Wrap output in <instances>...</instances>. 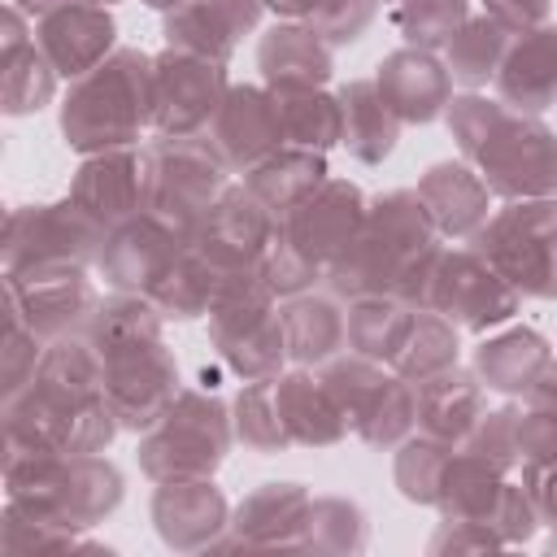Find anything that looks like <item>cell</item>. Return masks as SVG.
Wrapping results in <instances>:
<instances>
[{
	"mask_svg": "<svg viewBox=\"0 0 557 557\" xmlns=\"http://www.w3.org/2000/svg\"><path fill=\"white\" fill-rule=\"evenodd\" d=\"M496 91L518 113H540L557 100V26H535L509 39Z\"/></svg>",
	"mask_w": 557,
	"mask_h": 557,
	"instance_id": "603a6c76",
	"label": "cell"
},
{
	"mask_svg": "<svg viewBox=\"0 0 557 557\" xmlns=\"http://www.w3.org/2000/svg\"><path fill=\"white\" fill-rule=\"evenodd\" d=\"M444 113L461 157L483 174L492 196L500 200L557 196V135L535 113H518L505 100H487L474 91L453 96Z\"/></svg>",
	"mask_w": 557,
	"mask_h": 557,
	"instance_id": "3957f363",
	"label": "cell"
},
{
	"mask_svg": "<svg viewBox=\"0 0 557 557\" xmlns=\"http://www.w3.org/2000/svg\"><path fill=\"white\" fill-rule=\"evenodd\" d=\"M218 278H222V270H213V265L187 244V252H183V257L170 265V274L157 283L152 305L161 309V318H178V322L200 318V313H209V305H213Z\"/></svg>",
	"mask_w": 557,
	"mask_h": 557,
	"instance_id": "8d00e7d4",
	"label": "cell"
},
{
	"mask_svg": "<svg viewBox=\"0 0 557 557\" xmlns=\"http://www.w3.org/2000/svg\"><path fill=\"white\" fill-rule=\"evenodd\" d=\"M191 239H183L174 226H165L157 213L139 209L135 218L117 222L104 244H100V274L117 287V292H139V296H152L157 283L170 274V265L187 252Z\"/></svg>",
	"mask_w": 557,
	"mask_h": 557,
	"instance_id": "2e32d148",
	"label": "cell"
},
{
	"mask_svg": "<svg viewBox=\"0 0 557 557\" xmlns=\"http://www.w3.org/2000/svg\"><path fill=\"white\" fill-rule=\"evenodd\" d=\"M274 405H278V418H283V431L292 444L326 448V444H339L348 435V418L339 413L322 374L296 370V374L274 379Z\"/></svg>",
	"mask_w": 557,
	"mask_h": 557,
	"instance_id": "83f0119b",
	"label": "cell"
},
{
	"mask_svg": "<svg viewBox=\"0 0 557 557\" xmlns=\"http://www.w3.org/2000/svg\"><path fill=\"white\" fill-rule=\"evenodd\" d=\"M326 178H331V174H326L322 152L287 144V148H278L274 157H265L261 165H252V170L244 174V187H248L261 205H270L274 218H283V213L296 209L305 196H313Z\"/></svg>",
	"mask_w": 557,
	"mask_h": 557,
	"instance_id": "1f68e13d",
	"label": "cell"
},
{
	"mask_svg": "<svg viewBox=\"0 0 557 557\" xmlns=\"http://www.w3.org/2000/svg\"><path fill=\"white\" fill-rule=\"evenodd\" d=\"M265 0H248V4H226V0H183L178 9H170L165 17V44L183 48V52H200L213 61H226L239 44L244 30L257 26Z\"/></svg>",
	"mask_w": 557,
	"mask_h": 557,
	"instance_id": "cb8c5ba5",
	"label": "cell"
},
{
	"mask_svg": "<svg viewBox=\"0 0 557 557\" xmlns=\"http://www.w3.org/2000/svg\"><path fill=\"white\" fill-rule=\"evenodd\" d=\"M466 17H470L466 0H400L396 13H392V22L405 35V44L409 48H426V52L448 48V39L466 26Z\"/></svg>",
	"mask_w": 557,
	"mask_h": 557,
	"instance_id": "ab89813d",
	"label": "cell"
},
{
	"mask_svg": "<svg viewBox=\"0 0 557 557\" xmlns=\"http://www.w3.org/2000/svg\"><path fill=\"white\" fill-rule=\"evenodd\" d=\"M144 4H152V9H178L183 0H144Z\"/></svg>",
	"mask_w": 557,
	"mask_h": 557,
	"instance_id": "f907efd6",
	"label": "cell"
},
{
	"mask_svg": "<svg viewBox=\"0 0 557 557\" xmlns=\"http://www.w3.org/2000/svg\"><path fill=\"white\" fill-rule=\"evenodd\" d=\"M274 287L261 265L226 270L218 278L213 305H209V339L231 374L244 383L278 379V366L287 357L283 318L274 313Z\"/></svg>",
	"mask_w": 557,
	"mask_h": 557,
	"instance_id": "8992f818",
	"label": "cell"
},
{
	"mask_svg": "<svg viewBox=\"0 0 557 557\" xmlns=\"http://www.w3.org/2000/svg\"><path fill=\"white\" fill-rule=\"evenodd\" d=\"M418 426V405H413V383L400 374H387L379 400L370 405V413L361 418L357 435L374 448H400Z\"/></svg>",
	"mask_w": 557,
	"mask_h": 557,
	"instance_id": "60d3db41",
	"label": "cell"
},
{
	"mask_svg": "<svg viewBox=\"0 0 557 557\" xmlns=\"http://www.w3.org/2000/svg\"><path fill=\"white\" fill-rule=\"evenodd\" d=\"M152 522L170 548H209L226 527V500L209 479H170L152 496Z\"/></svg>",
	"mask_w": 557,
	"mask_h": 557,
	"instance_id": "44dd1931",
	"label": "cell"
},
{
	"mask_svg": "<svg viewBox=\"0 0 557 557\" xmlns=\"http://www.w3.org/2000/svg\"><path fill=\"white\" fill-rule=\"evenodd\" d=\"M274 104H278V117H283L287 144L326 152L331 144L344 139L339 96H326L322 87H287V91H274Z\"/></svg>",
	"mask_w": 557,
	"mask_h": 557,
	"instance_id": "e575fe53",
	"label": "cell"
},
{
	"mask_svg": "<svg viewBox=\"0 0 557 557\" xmlns=\"http://www.w3.org/2000/svg\"><path fill=\"white\" fill-rule=\"evenodd\" d=\"M205 135L226 161V170H244V174L265 157H274L278 148H287L283 117L270 87H231Z\"/></svg>",
	"mask_w": 557,
	"mask_h": 557,
	"instance_id": "e0dca14e",
	"label": "cell"
},
{
	"mask_svg": "<svg viewBox=\"0 0 557 557\" xmlns=\"http://www.w3.org/2000/svg\"><path fill=\"white\" fill-rule=\"evenodd\" d=\"M483 13H487L492 22H500L509 35H522V30L544 26L548 0H483Z\"/></svg>",
	"mask_w": 557,
	"mask_h": 557,
	"instance_id": "bcb514c9",
	"label": "cell"
},
{
	"mask_svg": "<svg viewBox=\"0 0 557 557\" xmlns=\"http://www.w3.org/2000/svg\"><path fill=\"white\" fill-rule=\"evenodd\" d=\"M109 226L70 196L61 205H22L4 226V274L35 265H87L100 257Z\"/></svg>",
	"mask_w": 557,
	"mask_h": 557,
	"instance_id": "30bf717a",
	"label": "cell"
},
{
	"mask_svg": "<svg viewBox=\"0 0 557 557\" xmlns=\"http://www.w3.org/2000/svg\"><path fill=\"white\" fill-rule=\"evenodd\" d=\"M44 339L17 318V313H4V348H0V379H4V400L9 396H17L26 383H30V374H35V366H39V357H44Z\"/></svg>",
	"mask_w": 557,
	"mask_h": 557,
	"instance_id": "ee69618b",
	"label": "cell"
},
{
	"mask_svg": "<svg viewBox=\"0 0 557 557\" xmlns=\"http://www.w3.org/2000/svg\"><path fill=\"white\" fill-rule=\"evenodd\" d=\"M413 318H418V309H409L396 296H361L348 309V348L370 361L392 366L413 331Z\"/></svg>",
	"mask_w": 557,
	"mask_h": 557,
	"instance_id": "836d02e7",
	"label": "cell"
},
{
	"mask_svg": "<svg viewBox=\"0 0 557 557\" xmlns=\"http://www.w3.org/2000/svg\"><path fill=\"white\" fill-rule=\"evenodd\" d=\"M283 339L287 357L300 366H322L348 344V313L331 296H292L283 309Z\"/></svg>",
	"mask_w": 557,
	"mask_h": 557,
	"instance_id": "d6a6232c",
	"label": "cell"
},
{
	"mask_svg": "<svg viewBox=\"0 0 557 557\" xmlns=\"http://www.w3.org/2000/svg\"><path fill=\"white\" fill-rule=\"evenodd\" d=\"M527 405H544V409H557V361H548V370L535 379V387L527 392Z\"/></svg>",
	"mask_w": 557,
	"mask_h": 557,
	"instance_id": "c3c4849f",
	"label": "cell"
},
{
	"mask_svg": "<svg viewBox=\"0 0 557 557\" xmlns=\"http://www.w3.org/2000/svg\"><path fill=\"white\" fill-rule=\"evenodd\" d=\"M144 126H152V57L135 48H122L74 78L61 104V135L87 157L131 148Z\"/></svg>",
	"mask_w": 557,
	"mask_h": 557,
	"instance_id": "277c9868",
	"label": "cell"
},
{
	"mask_svg": "<svg viewBox=\"0 0 557 557\" xmlns=\"http://www.w3.org/2000/svg\"><path fill=\"white\" fill-rule=\"evenodd\" d=\"M418 196L426 205V213L435 218L440 235L453 239H474L479 226L492 218V187L483 183V174L470 161H435L422 178H418Z\"/></svg>",
	"mask_w": 557,
	"mask_h": 557,
	"instance_id": "7402d4cb",
	"label": "cell"
},
{
	"mask_svg": "<svg viewBox=\"0 0 557 557\" xmlns=\"http://www.w3.org/2000/svg\"><path fill=\"white\" fill-rule=\"evenodd\" d=\"M226 61L165 48L152 57V131L157 135H205L226 100Z\"/></svg>",
	"mask_w": 557,
	"mask_h": 557,
	"instance_id": "4fadbf2b",
	"label": "cell"
},
{
	"mask_svg": "<svg viewBox=\"0 0 557 557\" xmlns=\"http://www.w3.org/2000/svg\"><path fill=\"white\" fill-rule=\"evenodd\" d=\"M339 109H344V139H339V144H348V152H352L357 161L379 165V161L396 148L405 122L387 109V100L379 96L374 78H352V83H344V87H339Z\"/></svg>",
	"mask_w": 557,
	"mask_h": 557,
	"instance_id": "4dcf8cb0",
	"label": "cell"
},
{
	"mask_svg": "<svg viewBox=\"0 0 557 557\" xmlns=\"http://www.w3.org/2000/svg\"><path fill=\"white\" fill-rule=\"evenodd\" d=\"M226 174L209 135H157L144 148V209L191 239L209 205L226 191Z\"/></svg>",
	"mask_w": 557,
	"mask_h": 557,
	"instance_id": "52a82bcc",
	"label": "cell"
},
{
	"mask_svg": "<svg viewBox=\"0 0 557 557\" xmlns=\"http://www.w3.org/2000/svg\"><path fill=\"white\" fill-rule=\"evenodd\" d=\"M509 30L500 22H492L487 13L479 17H466V26L448 39V74L453 83H466V87H483L487 78H496L500 61H505V48H509Z\"/></svg>",
	"mask_w": 557,
	"mask_h": 557,
	"instance_id": "d590c367",
	"label": "cell"
},
{
	"mask_svg": "<svg viewBox=\"0 0 557 557\" xmlns=\"http://www.w3.org/2000/svg\"><path fill=\"white\" fill-rule=\"evenodd\" d=\"M274 231H278V218L270 205H261L248 187H226L209 213L200 218L196 235H191V248L213 265V270H248V265H261L270 244H274Z\"/></svg>",
	"mask_w": 557,
	"mask_h": 557,
	"instance_id": "9a60e30c",
	"label": "cell"
},
{
	"mask_svg": "<svg viewBox=\"0 0 557 557\" xmlns=\"http://www.w3.org/2000/svg\"><path fill=\"white\" fill-rule=\"evenodd\" d=\"M96 352L104 366V396L113 418L131 431H148L178 396V366L161 344V335L96 348Z\"/></svg>",
	"mask_w": 557,
	"mask_h": 557,
	"instance_id": "7c38bea8",
	"label": "cell"
},
{
	"mask_svg": "<svg viewBox=\"0 0 557 557\" xmlns=\"http://www.w3.org/2000/svg\"><path fill=\"white\" fill-rule=\"evenodd\" d=\"M522 292L479 252V248H440V261L431 270L426 309L444 313L461 331H487L518 313Z\"/></svg>",
	"mask_w": 557,
	"mask_h": 557,
	"instance_id": "8fae6325",
	"label": "cell"
},
{
	"mask_svg": "<svg viewBox=\"0 0 557 557\" xmlns=\"http://www.w3.org/2000/svg\"><path fill=\"white\" fill-rule=\"evenodd\" d=\"M122 422L104 396V366L91 339H52L30 383L4 400L9 453H100Z\"/></svg>",
	"mask_w": 557,
	"mask_h": 557,
	"instance_id": "6da1fadb",
	"label": "cell"
},
{
	"mask_svg": "<svg viewBox=\"0 0 557 557\" xmlns=\"http://www.w3.org/2000/svg\"><path fill=\"white\" fill-rule=\"evenodd\" d=\"M361 222L366 196L344 178H326L313 196H305L296 209L278 218L274 244L261 261L270 287L278 296H300L305 287H313L331 270V261L352 244Z\"/></svg>",
	"mask_w": 557,
	"mask_h": 557,
	"instance_id": "5b68a950",
	"label": "cell"
},
{
	"mask_svg": "<svg viewBox=\"0 0 557 557\" xmlns=\"http://www.w3.org/2000/svg\"><path fill=\"white\" fill-rule=\"evenodd\" d=\"M235 440L252 453H278L287 448V431H283V418H278V405H274V379H261V383H244V392L235 396Z\"/></svg>",
	"mask_w": 557,
	"mask_h": 557,
	"instance_id": "f35d334b",
	"label": "cell"
},
{
	"mask_svg": "<svg viewBox=\"0 0 557 557\" xmlns=\"http://www.w3.org/2000/svg\"><path fill=\"white\" fill-rule=\"evenodd\" d=\"M226 4H248V0H226Z\"/></svg>",
	"mask_w": 557,
	"mask_h": 557,
	"instance_id": "f5cc1de1",
	"label": "cell"
},
{
	"mask_svg": "<svg viewBox=\"0 0 557 557\" xmlns=\"http://www.w3.org/2000/svg\"><path fill=\"white\" fill-rule=\"evenodd\" d=\"M374 87L400 122H435L453 100V74L426 48H400L383 57Z\"/></svg>",
	"mask_w": 557,
	"mask_h": 557,
	"instance_id": "ffe728a7",
	"label": "cell"
},
{
	"mask_svg": "<svg viewBox=\"0 0 557 557\" xmlns=\"http://www.w3.org/2000/svg\"><path fill=\"white\" fill-rule=\"evenodd\" d=\"M70 200L83 205L96 222H104L109 231L126 218H135L144 209V152L139 148H109V152H91L74 183H70Z\"/></svg>",
	"mask_w": 557,
	"mask_h": 557,
	"instance_id": "d6986e66",
	"label": "cell"
},
{
	"mask_svg": "<svg viewBox=\"0 0 557 557\" xmlns=\"http://www.w3.org/2000/svg\"><path fill=\"white\" fill-rule=\"evenodd\" d=\"M231 418L205 392H178L174 405L139 440V470L157 483L209 479L231 448Z\"/></svg>",
	"mask_w": 557,
	"mask_h": 557,
	"instance_id": "ba28073f",
	"label": "cell"
},
{
	"mask_svg": "<svg viewBox=\"0 0 557 557\" xmlns=\"http://www.w3.org/2000/svg\"><path fill=\"white\" fill-rule=\"evenodd\" d=\"M309 492L300 483H265L235 509V540L231 544H278L305 548L309 531Z\"/></svg>",
	"mask_w": 557,
	"mask_h": 557,
	"instance_id": "484cf974",
	"label": "cell"
},
{
	"mask_svg": "<svg viewBox=\"0 0 557 557\" xmlns=\"http://www.w3.org/2000/svg\"><path fill=\"white\" fill-rule=\"evenodd\" d=\"M57 91V70L52 61L39 52L35 39H26L22 30V9L9 4L4 13V57H0V104L9 117L35 113L52 100Z\"/></svg>",
	"mask_w": 557,
	"mask_h": 557,
	"instance_id": "4316f807",
	"label": "cell"
},
{
	"mask_svg": "<svg viewBox=\"0 0 557 557\" xmlns=\"http://www.w3.org/2000/svg\"><path fill=\"white\" fill-rule=\"evenodd\" d=\"M518 453L522 461H557V409L531 405L518 413Z\"/></svg>",
	"mask_w": 557,
	"mask_h": 557,
	"instance_id": "f6af8a7d",
	"label": "cell"
},
{
	"mask_svg": "<svg viewBox=\"0 0 557 557\" xmlns=\"http://www.w3.org/2000/svg\"><path fill=\"white\" fill-rule=\"evenodd\" d=\"M91 4H113V0H91Z\"/></svg>",
	"mask_w": 557,
	"mask_h": 557,
	"instance_id": "816d5d0a",
	"label": "cell"
},
{
	"mask_svg": "<svg viewBox=\"0 0 557 557\" xmlns=\"http://www.w3.org/2000/svg\"><path fill=\"white\" fill-rule=\"evenodd\" d=\"M265 4H270L278 17H287V22H305V26H309L331 0H265Z\"/></svg>",
	"mask_w": 557,
	"mask_h": 557,
	"instance_id": "7dc6e473",
	"label": "cell"
},
{
	"mask_svg": "<svg viewBox=\"0 0 557 557\" xmlns=\"http://www.w3.org/2000/svg\"><path fill=\"white\" fill-rule=\"evenodd\" d=\"M113 35H117V26H113L109 9L91 4V0L61 4L48 17H39V26H35V44L61 78H83L104 57H113Z\"/></svg>",
	"mask_w": 557,
	"mask_h": 557,
	"instance_id": "ac0fdd59",
	"label": "cell"
},
{
	"mask_svg": "<svg viewBox=\"0 0 557 557\" xmlns=\"http://www.w3.org/2000/svg\"><path fill=\"white\" fill-rule=\"evenodd\" d=\"M257 65L265 74L270 91H287V87H322L331 78V44H322L305 22H283L274 26L261 48H257Z\"/></svg>",
	"mask_w": 557,
	"mask_h": 557,
	"instance_id": "f546056e",
	"label": "cell"
},
{
	"mask_svg": "<svg viewBox=\"0 0 557 557\" xmlns=\"http://www.w3.org/2000/svg\"><path fill=\"white\" fill-rule=\"evenodd\" d=\"M448 461H453V444L431 440V435L405 440L400 453H396V487L409 500H418V505H435L440 500V487H444Z\"/></svg>",
	"mask_w": 557,
	"mask_h": 557,
	"instance_id": "b9f144b4",
	"label": "cell"
},
{
	"mask_svg": "<svg viewBox=\"0 0 557 557\" xmlns=\"http://www.w3.org/2000/svg\"><path fill=\"white\" fill-rule=\"evenodd\" d=\"M474 248L522 296L553 300L557 296V196L509 200L479 226Z\"/></svg>",
	"mask_w": 557,
	"mask_h": 557,
	"instance_id": "9c48e42d",
	"label": "cell"
},
{
	"mask_svg": "<svg viewBox=\"0 0 557 557\" xmlns=\"http://www.w3.org/2000/svg\"><path fill=\"white\" fill-rule=\"evenodd\" d=\"M22 13H35V17H48L52 9H61V4H74V0H13Z\"/></svg>",
	"mask_w": 557,
	"mask_h": 557,
	"instance_id": "681fc988",
	"label": "cell"
},
{
	"mask_svg": "<svg viewBox=\"0 0 557 557\" xmlns=\"http://www.w3.org/2000/svg\"><path fill=\"white\" fill-rule=\"evenodd\" d=\"M440 226L418 191H387L366 209L352 244L331 261L326 283L335 296H396L409 309H426L431 270L440 261Z\"/></svg>",
	"mask_w": 557,
	"mask_h": 557,
	"instance_id": "7a4b0ae2",
	"label": "cell"
},
{
	"mask_svg": "<svg viewBox=\"0 0 557 557\" xmlns=\"http://www.w3.org/2000/svg\"><path fill=\"white\" fill-rule=\"evenodd\" d=\"M457 448H466L470 457H479V461H487L492 470L505 474L513 461H522V453H518V409H492V413H483L474 422V431Z\"/></svg>",
	"mask_w": 557,
	"mask_h": 557,
	"instance_id": "7bdbcfd3",
	"label": "cell"
},
{
	"mask_svg": "<svg viewBox=\"0 0 557 557\" xmlns=\"http://www.w3.org/2000/svg\"><path fill=\"white\" fill-rule=\"evenodd\" d=\"M96 305L100 300L83 265H35L4 274V309L17 313L44 344L87 331Z\"/></svg>",
	"mask_w": 557,
	"mask_h": 557,
	"instance_id": "5bb4252c",
	"label": "cell"
},
{
	"mask_svg": "<svg viewBox=\"0 0 557 557\" xmlns=\"http://www.w3.org/2000/svg\"><path fill=\"white\" fill-rule=\"evenodd\" d=\"M392 4H400V0H392Z\"/></svg>",
	"mask_w": 557,
	"mask_h": 557,
	"instance_id": "db71d44e",
	"label": "cell"
},
{
	"mask_svg": "<svg viewBox=\"0 0 557 557\" xmlns=\"http://www.w3.org/2000/svg\"><path fill=\"white\" fill-rule=\"evenodd\" d=\"M448 366H457V326L435 309H418L413 331H409L400 357L392 361V370L409 383H422Z\"/></svg>",
	"mask_w": 557,
	"mask_h": 557,
	"instance_id": "74e56055",
	"label": "cell"
},
{
	"mask_svg": "<svg viewBox=\"0 0 557 557\" xmlns=\"http://www.w3.org/2000/svg\"><path fill=\"white\" fill-rule=\"evenodd\" d=\"M553 348L540 331L531 326H509L474 348V374L483 387L505 392V396H527L535 379L548 370Z\"/></svg>",
	"mask_w": 557,
	"mask_h": 557,
	"instance_id": "f1b7e54d",
	"label": "cell"
},
{
	"mask_svg": "<svg viewBox=\"0 0 557 557\" xmlns=\"http://www.w3.org/2000/svg\"><path fill=\"white\" fill-rule=\"evenodd\" d=\"M413 405H418V431L444 444H461L474 422L487 413L483 409V383L479 374H466L461 366H448L422 383H413Z\"/></svg>",
	"mask_w": 557,
	"mask_h": 557,
	"instance_id": "d4e9b609",
	"label": "cell"
}]
</instances>
